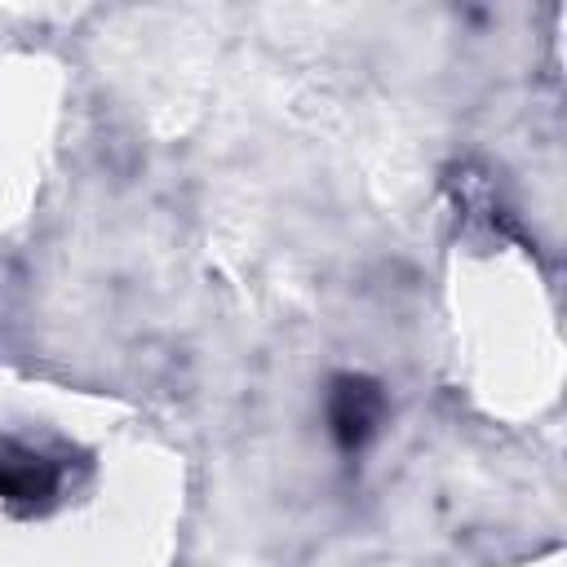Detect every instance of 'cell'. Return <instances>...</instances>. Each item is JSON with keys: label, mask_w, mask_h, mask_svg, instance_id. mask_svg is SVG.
Returning a JSON list of instances; mask_svg holds the SVG:
<instances>
[{"label": "cell", "mask_w": 567, "mask_h": 567, "mask_svg": "<svg viewBox=\"0 0 567 567\" xmlns=\"http://www.w3.org/2000/svg\"><path fill=\"white\" fill-rule=\"evenodd\" d=\"M381 416H385V394H381L377 381L354 377V372L332 381V390H328V425H332V439L341 447H350V452L363 447L377 434Z\"/></svg>", "instance_id": "1"}]
</instances>
